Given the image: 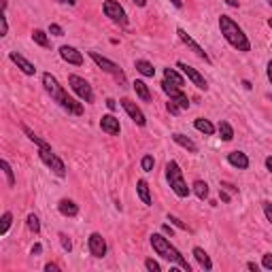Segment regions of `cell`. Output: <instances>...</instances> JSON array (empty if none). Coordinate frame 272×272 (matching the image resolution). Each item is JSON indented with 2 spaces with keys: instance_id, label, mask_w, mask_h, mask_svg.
<instances>
[{
  "instance_id": "obj_1",
  "label": "cell",
  "mask_w": 272,
  "mask_h": 272,
  "mask_svg": "<svg viewBox=\"0 0 272 272\" xmlns=\"http://www.w3.org/2000/svg\"><path fill=\"white\" fill-rule=\"evenodd\" d=\"M219 30H221V34L223 38L234 47V49L238 51H251V43H249V38H247L245 34V30L238 26V23L230 17V15H221L219 17Z\"/></svg>"
},
{
  "instance_id": "obj_2",
  "label": "cell",
  "mask_w": 272,
  "mask_h": 272,
  "mask_svg": "<svg viewBox=\"0 0 272 272\" xmlns=\"http://www.w3.org/2000/svg\"><path fill=\"white\" fill-rule=\"evenodd\" d=\"M151 247H153V251L157 253V255H162L164 260H168V262H172V264H177V266H181L183 270H187V272H191V266H189V262L183 258L181 255V251L177 249L174 245H170V241H168L166 236H162V234H151Z\"/></svg>"
},
{
  "instance_id": "obj_3",
  "label": "cell",
  "mask_w": 272,
  "mask_h": 272,
  "mask_svg": "<svg viewBox=\"0 0 272 272\" xmlns=\"http://www.w3.org/2000/svg\"><path fill=\"white\" fill-rule=\"evenodd\" d=\"M166 181H168V185H170V189L177 194L179 198H187L189 196V187H187V183L185 179H183V170H181V166L174 162V159H170V162L166 164Z\"/></svg>"
},
{
  "instance_id": "obj_4",
  "label": "cell",
  "mask_w": 272,
  "mask_h": 272,
  "mask_svg": "<svg viewBox=\"0 0 272 272\" xmlns=\"http://www.w3.org/2000/svg\"><path fill=\"white\" fill-rule=\"evenodd\" d=\"M38 157H41V162H43L47 168H51V172L55 174V177H60V179L66 177V166H64L62 159L51 151V147L38 149Z\"/></svg>"
},
{
  "instance_id": "obj_5",
  "label": "cell",
  "mask_w": 272,
  "mask_h": 272,
  "mask_svg": "<svg viewBox=\"0 0 272 272\" xmlns=\"http://www.w3.org/2000/svg\"><path fill=\"white\" fill-rule=\"evenodd\" d=\"M68 85H70V90H73L83 102H94V90H92V85L87 83L83 77L68 75Z\"/></svg>"
},
{
  "instance_id": "obj_6",
  "label": "cell",
  "mask_w": 272,
  "mask_h": 272,
  "mask_svg": "<svg viewBox=\"0 0 272 272\" xmlns=\"http://www.w3.org/2000/svg\"><path fill=\"white\" fill-rule=\"evenodd\" d=\"M90 58L96 62V66L102 68V70H105V73H109V75H113L119 83H124V81H126V77H124V73H122V68H119L115 62H111L109 58H105V55H100L98 51H90Z\"/></svg>"
},
{
  "instance_id": "obj_7",
  "label": "cell",
  "mask_w": 272,
  "mask_h": 272,
  "mask_svg": "<svg viewBox=\"0 0 272 272\" xmlns=\"http://www.w3.org/2000/svg\"><path fill=\"white\" fill-rule=\"evenodd\" d=\"M102 11H105L107 17L113 23H117V26H126L128 23V15L117 0H105V2H102Z\"/></svg>"
},
{
  "instance_id": "obj_8",
  "label": "cell",
  "mask_w": 272,
  "mask_h": 272,
  "mask_svg": "<svg viewBox=\"0 0 272 272\" xmlns=\"http://www.w3.org/2000/svg\"><path fill=\"white\" fill-rule=\"evenodd\" d=\"M53 100L58 102V105H60L64 111H68L70 115H81V113H83V105H81L79 100H75L73 96H70L66 90H64V87H62V92H60L58 96H55Z\"/></svg>"
},
{
  "instance_id": "obj_9",
  "label": "cell",
  "mask_w": 272,
  "mask_h": 272,
  "mask_svg": "<svg viewBox=\"0 0 272 272\" xmlns=\"http://www.w3.org/2000/svg\"><path fill=\"white\" fill-rule=\"evenodd\" d=\"M162 90H164V94L168 96V98L177 102L181 109H189V98H187V94L183 92V87H177V85L168 83L166 79H164V81H162Z\"/></svg>"
},
{
  "instance_id": "obj_10",
  "label": "cell",
  "mask_w": 272,
  "mask_h": 272,
  "mask_svg": "<svg viewBox=\"0 0 272 272\" xmlns=\"http://www.w3.org/2000/svg\"><path fill=\"white\" fill-rule=\"evenodd\" d=\"M177 68H181V73L185 75V77L189 79V81L198 87V90H204V92L209 90V83H206V79H204L202 75H200L196 68H191L189 64H185V62H177Z\"/></svg>"
},
{
  "instance_id": "obj_11",
  "label": "cell",
  "mask_w": 272,
  "mask_h": 272,
  "mask_svg": "<svg viewBox=\"0 0 272 272\" xmlns=\"http://www.w3.org/2000/svg\"><path fill=\"white\" fill-rule=\"evenodd\" d=\"M87 249H90V253L94 255V258H105L107 255V241L102 238V234H98V232H94V234H90V238H87Z\"/></svg>"
},
{
  "instance_id": "obj_12",
  "label": "cell",
  "mask_w": 272,
  "mask_h": 272,
  "mask_svg": "<svg viewBox=\"0 0 272 272\" xmlns=\"http://www.w3.org/2000/svg\"><path fill=\"white\" fill-rule=\"evenodd\" d=\"M177 34H179V38L183 41V45H187L189 49H191V51H194V53L198 55V58H202V60H204L206 64H211V58H209V53H206V51L202 49V47H200V45H198V43L194 41V38H191V36L187 34L185 30H183V28H179V30H177Z\"/></svg>"
},
{
  "instance_id": "obj_13",
  "label": "cell",
  "mask_w": 272,
  "mask_h": 272,
  "mask_svg": "<svg viewBox=\"0 0 272 272\" xmlns=\"http://www.w3.org/2000/svg\"><path fill=\"white\" fill-rule=\"evenodd\" d=\"M122 107H124V111H126V113L130 115V119H132V122H134L136 126H145V124H147V119H145V113H142V111H140L138 107H136L132 100L124 98V100H122Z\"/></svg>"
},
{
  "instance_id": "obj_14",
  "label": "cell",
  "mask_w": 272,
  "mask_h": 272,
  "mask_svg": "<svg viewBox=\"0 0 272 272\" xmlns=\"http://www.w3.org/2000/svg\"><path fill=\"white\" fill-rule=\"evenodd\" d=\"M60 58H62L64 62L73 64V66H81V64H83L81 51L75 49V47H70V45H62V47H60Z\"/></svg>"
},
{
  "instance_id": "obj_15",
  "label": "cell",
  "mask_w": 272,
  "mask_h": 272,
  "mask_svg": "<svg viewBox=\"0 0 272 272\" xmlns=\"http://www.w3.org/2000/svg\"><path fill=\"white\" fill-rule=\"evenodd\" d=\"M9 58H11V62H13V64H17V68L21 70L23 75H28V77H34V75H36L34 64H32L30 60L23 58L21 53H17V51H11V53H9Z\"/></svg>"
},
{
  "instance_id": "obj_16",
  "label": "cell",
  "mask_w": 272,
  "mask_h": 272,
  "mask_svg": "<svg viewBox=\"0 0 272 272\" xmlns=\"http://www.w3.org/2000/svg\"><path fill=\"white\" fill-rule=\"evenodd\" d=\"M100 128H102V132H107V134H111V136H119V132H122L119 119H117L113 113L102 115V119H100Z\"/></svg>"
},
{
  "instance_id": "obj_17",
  "label": "cell",
  "mask_w": 272,
  "mask_h": 272,
  "mask_svg": "<svg viewBox=\"0 0 272 272\" xmlns=\"http://www.w3.org/2000/svg\"><path fill=\"white\" fill-rule=\"evenodd\" d=\"M228 164L238 168V170H247V168H249V157H247V153H243V151H230Z\"/></svg>"
},
{
  "instance_id": "obj_18",
  "label": "cell",
  "mask_w": 272,
  "mask_h": 272,
  "mask_svg": "<svg viewBox=\"0 0 272 272\" xmlns=\"http://www.w3.org/2000/svg\"><path fill=\"white\" fill-rule=\"evenodd\" d=\"M43 85H45V92L51 96V98H55L60 92H62V85L58 83V79H55L51 73H45L43 75Z\"/></svg>"
},
{
  "instance_id": "obj_19",
  "label": "cell",
  "mask_w": 272,
  "mask_h": 272,
  "mask_svg": "<svg viewBox=\"0 0 272 272\" xmlns=\"http://www.w3.org/2000/svg\"><path fill=\"white\" fill-rule=\"evenodd\" d=\"M58 211L64 215V217H77V213H79V206L73 202V200H68V198H64L58 202Z\"/></svg>"
},
{
  "instance_id": "obj_20",
  "label": "cell",
  "mask_w": 272,
  "mask_h": 272,
  "mask_svg": "<svg viewBox=\"0 0 272 272\" xmlns=\"http://www.w3.org/2000/svg\"><path fill=\"white\" fill-rule=\"evenodd\" d=\"M172 140L177 142V145H181L183 149H187L189 153H198V145H196V142L191 140V138H187L185 134H179V132H177V134H172Z\"/></svg>"
},
{
  "instance_id": "obj_21",
  "label": "cell",
  "mask_w": 272,
  "mask_h": 272,
  "mask_svg": "<svg viewBox=\"0 0 272 272\" xmlns=\"http://www.w3.org/2000/svg\"><path fill=\"white\" fill-rule=\"evenodd\" d=\"M136 191H138V198L142 200V204H147V206H151V189H149V183L145 181V179H140L138 183H136Z\"/></svg>"
},
{
  "instance_id": "obj_22",
  "label": "cell",
  "mask_w": 272,
  "mask_h": 272,
  "mask_svg": "<svg viewBox=\"0 0 272 272\" xmlns=\"http://www.w3.org/2000/svg\"><path fill=\"white\" fill-rule=\"evenodd\" d=\"M194 258H196V262H198L204 270H213V262H211L209 253H206L202 247H194Z\"/></svg>"
},
{
  "instance_id": "obj_23",
  "label": "cell",
  "mask_w": 272,
  "mask_h": 272,
  "mask_svg": "<svg viewBox=\"0 0 272 272\" xmlns=\"http://www.w3.org/2000/svg\"><path fill=\"white\" fill-rule=\"evenodd\" d=\"M134 68H136V73H140L142 77H155L153 64L147 62V60H136L134 62Z\"/></svg>"
},
{
  "instance_id": "obj_24",
  "label": "cell",
  "mask_w": 272,
  "mask_h": 272,
  "mask_svg": "<svg viewBox=\"0 0 272 272\" xmlns=\"http://www.w3.org/2000/svg\"><path fill=\"white\" fill-rule=\"evenodd\" d=\"M134 85V92H136V96L142 100V102H149L151 100V92H149V85L145 83V81H140V79H136V81L132 83Z\"/></svg>"
},
{
  "instance_id": "obj_25",
  "label": "cell",
  "mask_w": 272,
  "mask_h": 272,
  "mask_svg": "<svg viewBox=\"0 0 272 272\" xmlns=\"http://www.w3.org/2000/svg\"><path fill=\"white\" fill-rule=\"evenodd\" d=\"M164 79H166L168 83L177 85V87H183V85H185V79H183L174 68H164Z\"/></svg>"
},
{
  "instance_id": "obj_26",
  "label": "cell",
  "mask_w": 272,
  "mask_h": 272,
  "mask_svg": "<svg viewBox=\"0 0 272 272\" xmlns=\"http://www.w3.org/2000/svg\"><path fill=\"white\" fill-rule=\"evenodd\" d=\"M194 128L200 132H204L206 136H213L215 134V126L209 122V119H204V117H198L196 122H194Z\"/></svg>"
},
{
  "instance_id": "obj_27",
  "label": "cell",
  "mask_w": 272,
  "mask_h": 272,
  "mask_svg": "<svg viewBox=\"0 0 272 272\" xmlns=\"http://www.w3.org/2000/svg\"><path fill=\"white\" fill-rule=\"evenodd\" d=\"M21 130H23V134H26L28 138H30L32 142H34V145H36L38 149H43V147H49V142H47V140H43V138H41V136H38V134H34V132H32L30 128L26 126V124L21 126Z\"/></svg>"
},
{
  "instance_id": "obj_28",
  "label": "cell",
  "mask_w": 272,
  "mask_h": 272,
  "mask_svg": "<svg viewBox=\"0 0 272 272\" xmlns=\"http://www.w3.org/2000/svg\"><path fill=\"white\" fill-rule=\"evenodd\" d=\"M217 130H219V136L226 142H230L232 138H234V128H232L228 122H219V126H217Z\"/></svg>"
},
{
  "instance_id": "obj_29",
  "label": "cell",
  "mask_w": 272,
  "mask_h": 272,
  "mask_svg": "<svg viewBox=\"0 0 272 272\" xmlns=\"http://www.w3.org/2000/svg\"><path fill=\"white\" fill-rule=\"evenodd\" d=\"M0 168H2V172H4V177H6V185L13 187L15 185V172H13L11 164L6 162V159H0Z\"/></svg>"
},
{
  "instance_id": "obj_30",
  "label": "cell",
  "mask_w": 272,
  "mask_h": 272,
  "mask_svg": "<svg viewBox=\"0 0 272 272\" xmlns=\"http://www.w3.org/2000/svg\"><path fill=\"white\" fill-rule=\"evenodd\" d=\"M191 187H194V194H196L200 200H206V198H209V183H206V181H196Z\"/></svg>"
},
{
  "instance_id": "obj_31",
  "label": "cell",
  "mask_w": 272,
  "mask_h": 272,
  "mask_svg": "<svg viewBox=\"0 0 272 272\" xmlns=\"http://www.w3.org/2000/svg\"><path fill=\"white\" fill-rule=\"evenodd\" d=\"M26 226H28L30 232H34V234H38V232H41V221H38V217H36L34 213H30L28 217H26Z\"/></svg>"
},
{
  "instance_id": "obj_32",
  "label": "cell",
  "mask_w": 272,
  "mask_h": 272,
  "mask_svg": "<svg viewBox=\"0 0 272 272\" xmlns=\"http://www.w3.org/2000/svg\"><path fill=\"white\" fill-rule=\"evenodd\" d=\"M32 41H34L36 45H41V47H49V38H47V32H43V30L32 32Z\"/></svg>"
},
{
  "instance_id": "obj_33",
  "label": "cell",
  "mask_w": 272,
  "mask_h": 272,
  "mask_svg": "<svg viewBox=\"0 0 272 272\" xmlns=\"http://www.w3.org/2000/svg\"><path fill=\"white\" fill-rule=\"evenodd\" d=\"M11 221H13L11 211H4L2 213V228H0V236H6V232H9V228H11Z\"/></svg>"
},
{
  "instance_id": "obj_34",
  "label": "cell",
  "mask_w": 272,
  "mask_h": 272,
  "mask_svg": "<svg viewBox=\"0 0 272 272\" xmlns=\"http://www.w3.org/2000/svg\"><path fill=\"white\" fill-rule=\"evenodd\" d=\"M153 166H155V159H153V155H142V159H140V168H142V170H145V172H151V170H153Z\"/></svg>"
},
{
  "instance_id": "obj_35",
  "label": "cell",
  "mask_w": 272,
  "mask_h": 272,
  "mask_svg": "<svg viewBox=\"0 0 272 272\" xmlns=\"http://www.w3.org/2000/svg\"><path fill=\"white\" fill-rule=\"evenodd\" d=\"M60 245H62V249L66 251V253H70V251H73V241H70V238H68L66 234H64V232L60 234Z\"/></svg>"
},
{
  "instance_id": "obj_36",
  "label": "cell",
  "mask_w": 272,
  "mask_h": 272,
  "mask_svg": "<svg viewBox=\"0 0 272 272\" xmlns=\"http://www.w3.org/2000/svg\"><path fill=\"white\" fill-rule=\"evenodd\" d=\"M219 189H223V191H228L230 196H234V194H238V187H234L232 183H228V181H221L219 183Z\"/></svg>"
},
{
  "instance_id": "obj_37",
  "label": "cell",
  "mask_w": 272,
  "mask_h": 272,
  "mask_svg": "<svg viewBox=\"0 0 272 272\" xmlns=\"http://www.w3.org/2000/svg\"><path fill=\"white\" fill-rule=\"evenodd\" d=\"M145 268L149 270V272H162V266H159V264L155 262V260H145Z\"/></svg>"
},
{
  "instance_id": "obj_38",
  "label": "cell",
  "mask_w": 272,
  "mask_h": 272,
  "mask_svg": "<svg viewBox=\"0 0 272 272\" xmlns=\"http://www.w3.org/2000/svg\"><path fill=\"white\" fill-rule=\"evenodd\" d=\"M166 109H168V113H170V115H179L181 111H183L174 100H168V102H166Z\"/></svg>"
},
{
  "instance_id": "obj_39",
  "label": "cell",
  "mask_w": 272,
  "mask_h": 272,
  "mask_svg": "<svg viewBox=\"0 0 272 272\" xmlns=\"http://www.w3.org/2000/svg\"><path fill=\"white\" fill-rule=\"evenodd\" d=\"M262 209H264V215H266V219L272 223V202L264 200V202H262Z\"/></svg>"
},
{
  "instance_id": "obj_40",
  "label": "cell",
  "mask_w": 272,
  "mask_h": 272,
  "mask_svg": "<svg viewBox=\"0 0 272 272\" xmlns=\"http://www.w3.org/2000/svg\"><path fill=\"white\" fill-rule=\"evenodd\" d=\"M0 26H2V30H0V36H6V34H9V21H6V15H4V13L0 15Z\"/></svg>"
},
{
  "instance_id": "obj_41",
  "label": "cell",
  "mask_w": 272,
  "mask_h": 272,
  "mask_svg": "<svg viewBox=\"0 0 272 272\" xmlns=\"http://www.w3.org/2000/svg\"><path fill=\"white\" fill-rule=\"evenodd\" d=\"M166 219H168V221H172V226H177L179 230H187V226H185V223H183L179 217H174V215H168Z\"/></svg>"
},
{
  "instance_id": "obj_42",
  "label": "cell",
  "mask_w": 272,
  "mask_h": 272,
  "mask_svg": "<svg viewBox=\"0 0 272 272\" xmlns=\"http://www.w3.org/2000/svg\"><path fill=\"white\" fill-rule=\"evenodd\" d=\"M49 34H53V36H64V30H62V26H58V23H49Z\"/></svg>"
},
{
  "instance_id": "obj_43",
  "label": "cell",
  "mask_w": 272,
  "mask_h": 272,
  "mask_svg": "<svg viewBox=\"0 0 272 272\" xmlns=\"http://www.w3.org/2000/svg\"><path fill=\"white\" fill-rule=\"evenodd\" d=\"M262 264H264V268H266V270H272V253H266V255H264Z\"/></svg>"
},
{
  "instance_id": "obj_44",
  "label": "cell",
  "mask_w": 272,
  "mask_h": 272,
  "mask_svg": "<svg viewBox=\"0 0 272 272\" xmlns=\"http://www.w3.org/2000/svg\"><path fill=\"white\" fill-rule=\"evenodd\" d=\"M41 251H43V245L41 243H36L34 247H32V255H41Z\"/></svg>"
},
{
  "instance_id": "obj_45",
  "label": "cell",
  "mask_w": 272,
  "mask_h": 272,
  "mask_svg": "<svg viewBox=\"0 0 272 272\" xmlns=\"http://www.w3.org/2000/svg\"><path fill=\"white\" fill-rule=\"evenodd\" d=\"M219 196H221L223 202H230V200H232V196L228 194V191H223V189H219Z\"/></svg>"
},
{
  "instance_id": "obj_46",
  "label": "cell",
  "mask_w": 272,
  "mask_h": 272,
  "mask_svg": "<svg viewBox=\"0 0 272 272\" xmlns=\"http://www.w3.org/2000/svg\"><path fill=\"white\" fill-rule=\"evenodd\" d=\"M107 107H109V111H115V109H117V102H115L113 98H109V100H107Z\"/></svg>"
},
{
  "instance_id": "obj_47",
  "label": "cell",
  "mask_w": 272,
  "mask_h": 272,
  "mask_svg": "<svg viewBox=\"0 0 272 272\" xmlns=\"http://www.w3.org/2000/svg\"><path fill=\"white\" fill-rule=\"evenodd\" d=\"M60 268L58 266H55V264H47V266H45V272H58Z\"/></svg>"
},
{
  "instance_id": "obj_48",
  "label": "cell",
  "mask_w": 272,
  "mask_h": 272,
  "mask_svg": "<svg viewBox=\"0 0 272 272\" xmlns=\"http://www.w3.org/2000/svg\"><path fill=\"white\" fill-rule=\"evenodd\" d=\"M247 268H249L251 272H258V270H260V266H258L255 262H249V264H247Z\"/></svg>"
},
{
  "instance_id": "obj_49",
  "label": "cell",
  "mask_w": 272,
  "mask_h": 272,
  "mask_svg": "<svg viewBox=\"0 0 272 272\" xmlns=\"http://www.w3.org/2000/svg\"><path fill=\"white\" fill-rule=\"evenodd\" d=\"M266 75H268V79H270V83H272V60L268 62V66H266Z\"/></svg>"
},
{
  "instance_id": "obj_50",
  "label": "cell",
  "mask_w": 272,
  "mask_h": 272,
  "mask_svg": "<svg viewBox=\"0 0 272 272\" xmlns=\"http://www.w3.org/2000/svg\"><path fill=\"white\" fill-rule=\"evenodd\" d=\"M162 232H164L166 236H172V228L170 226H162Z\"/></svg>"
},
{
  "instance_id": "obj_51",
  "label": "cell",
  "mask_w": 272,
  "mask_h": 272,
  "mask_svg": "<svg viewBox=\"0 0 272 272\" xmlns=\"http://www.w3.org/2000/svg\"><path fill=\"white\" fill-rule=\"evenodd\" d=\"M266 170H268V172H272V155H270V157H266Z\"/></svg>"
},
{
  "instance_id": "obj_52",
  "label": "cell",
  "mask_w": 272,
  "mask_h": 272,
  "mask_svg": "<svg viewBox=\"0 0 272 272\" xmlns=\"http://www.w3.org/2000/svg\"><path fill=\"white\" fill-rule=\"evenodd\" d=\"M226 4H230V6H234V9H238V4H241V2H238V0H226Z\"/></svg>"
},
{
  "instance_id": "obj_53",
  "label": "cell",
  "mask_w": 272,
  "mask_h": 272,
  "mask_svg": "<svg viewBox=\"0 0 272 272\" xmlns=\"http://www.w3.org/2000/svg\"><path fill=\"white\" fill-rule=\"evenodd\" d=\"M136 6H147V0H132Z\"/></svg>"
},
{
  "instance_id": "obj_54",
  "label": "cell",
  "mask_w": 272,
  "mask_h": 272,
  "mask_svg": "<svg viewBox=\"0 0 272 272\" xmlns=\"http://www.w3.org/2000/svg\"><path fill=\"white\" fill-rule=\"evenodd\" d=\"M58 2H62V4H70V6H73V4H77V0H58Z\"/></svg>"
},
{
  "instance_id": "obj_55",
  "label": "cell",
  "mask_w": 272,
  "mask_h": 272,
  "mask_svg": "<svg viewBox=\"0 0 272 272\" xmlns=\"http://www.w3.org/2000/svg\"><path fill=\"white\" fill-rule=\"evenodd\" d=\"M170 2L177 6V9H181V6H183V0H170Z\"/></svg>"
},
{
  "instance_id": "obj_56",
  "label": "cell",
  "mask_w": 272,
  "mask_h": 272,
  "mask_svg": "<svg viewBox=\"0 0 272 272\" xmlns=\"http://www.w3.org/2000/svg\"><path fill=\"white\" fill-rule=\"evenodd\" d=\"M268 26H270V30H272V19H268Z\"/></svg>"
},
{
  "instance_id": "obj_57",
  "label": "cell",
  "mask_w": 272,
  "mask_h": 272,
  "mask_svg": "<svg viewBox=\"0 0 272 272\" xmlns=\"http://www.w3.org/2000/svg\"><path fill=\"white\" fill-rule=\"evenodd\" d=\"M268 4H270V6H272V0H268Z\"/></svg>"
}]
</instances>
